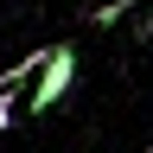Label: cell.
Returning <instances> with one entry per match:
<instances>
[{
    "label": "cell",
    "instance_id": "obj_1",
    "mask_svg": "<svg viewBox=\"0 0 153 153\" xmlns=\"http://www.w3.org/2000/svg\"><path fill=\"white\" fill-rule=\"evenodd\" d=\"M70 83H76V45L64 38V45H51V51H45V70H38V83H32V96H26V108H32V115H51V108L70 96Z\"/></svg>",
    "mask_w": 153,
    "mask_h": 153
},
{
    "label": "cell",
    "instance_id": "obj_2",
    "mask_svg": "<svg viewBox=\"0 0 153 153\" xmlns=\"http://www.w3.org/2000/svg\"><path fill=\"white\" fill-rule=\"evenodd\" d=\"M128 7H134V0H108V7H96V26H115V19H121Z\"/></svg>",
    "mask_w": 153,
    "mask_h": 153
},
{
    "label": "cell",
    "instance_id": "obj_3",
    "mask_svg": "<svg viewBox=\"0 0 153 153\" xmlns=\"http://www.w3.org/2000/svg\"><path fill=\"white\" fill-rule=\"evenodd\" d=\"M147 153H153V147H147Z\"/></svg>",
    "mask_w": 153,
    "mask_h": 153
}]
</instances>
